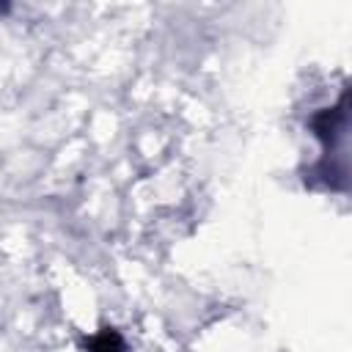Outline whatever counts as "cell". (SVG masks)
Segmentation results:
<instances>
[{
    "label": "cell",
    "mask_w": 352,
    "mask_h": 352,
    "mask_svg": "<svg viewBox=\"0 0 352 352\" xmlns=\"http://www.w3.org/2000/svg\"><path fill=\"white\" fill-rule=\"evenodd\" d=\"M85 346H88V352H126L124 338H121L113 327H104V330H99L96 336H91Z\"/></svg>",
    "instance_id": "obj_1"
}]
</instances>
